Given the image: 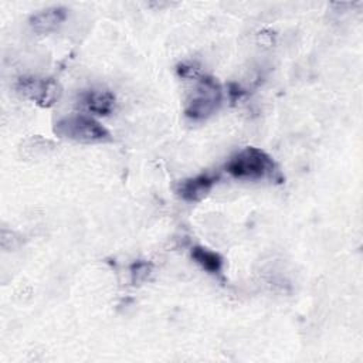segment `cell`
Returning <instances> with one entry per match:
<instances>
[{"label": "cell", "mask_w": 363, "mask_h": 363, "mask_svg": "<svg viewBox=\"0 0 363 363\" xmlns=\"http://www.w3.org/2000/svg\"><path fill=\"white\" fill-rule=\"evenodd\" d=\"M54 133L61 139L85 145L106 143L112 139L109 130L99 121L85 113H72L58 119Z\"/></svg>", "instance_id": "obj_1"}, {"label": "cell", "mask_w": 363, "mask_h": 363, "mask_svg": "<svg viewBox=\"0 0 363 363\" xmlns=\"http://www.w3.org/2000/svg\"><path fill=\"white\" fill-rule=\"evenodd\" d=\"M225 170L235 179L262 180L272 177L277 166L268 153L258 147L247 146L231 156Z\"/></svg>", "instance_id": "obj_2"}, {"label": "cell", "mask_w": 363, "mask_h": 363, "mask_svg": "<svg viewBox=\"0 0 363 363\" xmlns=\"http://www.w3.org/2000/svg\"><path fill=\"white\" fill-rule=\"evenodd\" d=\"M223 101L220 84L211 77L200 78L187 96L184 113L186 116L200 121L216 113Z\"/></svg>", "instance_id": "obj_3"}, {"label": "cell", "mask_w": 363, "mask_h": 363, "mask_svg": "<svg viewBox=\"0 0 363 363\" xmlns=\"http://www.w3.org/2000/svg\"><path fill=\"white\" fill-rule=\"evenodd\" d=\"M16 89L20 95L43 108L52 106L61 96V86L55 79L38 75L20 77L16 82Z\"/></svg>", "instance_id": "obj_4"}, {"label": "cell", "mask_w": 363, "mask_h": 363, "mask_svg": "<svg viewBox=\"0 0 363 363\" xmlns=\"http://www.w3.org/2000/svg\"><path fill=\"white\" fill-rule=\"evenodd\" d=\"M115 95L105 88H91L79 95V105L91 115L108 116L115 109Z\"/></svg>", "instance_id": "obj_5"}, {"label": "cell", "mask_w": 363, "mask_h": 363, "mask_svg": "<svg viewBox=\"0 0 363 363\" xmlns=\"http://www.w3.org/2000/svg\"><path fill=\"white\" fill-rule=\"evenodd\" d=\"M216 180L217 177L213 174H199L183 180L176 191L186 201H200L210 193Z\"/></svg>", "instance_id": "obj_6"}, {"label": "cell", "mask_w": 363, "mask_h": 363, "mask_svg": "<svg viewBox=\"0 0 363 363\" xmlns=\"http://www.w3.org/2000/svg\"><path fill=\"white\" fill-rule=\"evenodd\" d=\"M65 18L67 9L62 6H54L33 14L30 17V27L37 34H48L57 30L65 21Z\"/></svg>", "instance_id": "obj_7"}, {"label": "cell", "mask_w": 363, "mask_h": 363, "mask_svg": "<svg viewBox=\"0 0 363 363\" xmlns=\"http://www.w3.org/2000/svg\"><path fill=\"white\" fill-rule=\"evenodd\" d=\"M191 258L207 272L210 274H220L223 268V258L220 254L204 248V247H194L191 248Z\"/></svg>", "instance_id": "obj_8"}, {"label": "cell", "mask_w": 363, "mask_h": 363, "mask_svg": "<svg viewBox=\"0 0 363 363\" xmlns=\"http://www.w3.org/2000/svg\"><path fill=\"white\" fill-rule=\"evenodd\" d=\"M149 274H150V265L147 262H143V261L135 262L130 268V275H132L133 282L145 281Z\"/></svg>", "instance_id": "obj_9"}]
</instances>
